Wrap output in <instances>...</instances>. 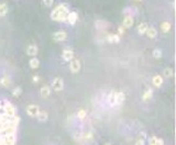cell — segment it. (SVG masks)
I'll list each match as a JSON object with an SVG mask.
<instances>
[{
  "mask_svg": "<svg viewBox=\"0 0 176 145\" xmlns=\"http://www.w3.org/2000/svg\"><path fill=\"white\" fill-rule=\"evenodd\" d=\"M171 28H172V24L169 23V22H167V21H164L163 23L161 24V30H162V32H163V33H167V32L171 30Z\"/></svg>",
  "mask_w": 176,
  "mask_h": 145,
  "instance_id": "603a6c76",
  "label": "cell"
},
{
  "mask_svg": "<svg viewBox=\"0 0 176 145\" xmlns=\"http://www.w3.org/2000/svg\"><path fill=\"white\" fill-rule=\"evenodd\" d=\"M52 37L55 42H63L67 39V33L65 31H57L52 35Z\"/></svg>",
  "mask_w": 176,
  "mask_h": 145,
  "instance_id": "3957f363",
  "label": "cell"
},
{
  "mask_svg": "<svg viewBox=\"0 0 176 145\" xmlns=\"http://www.w3.org/2000/svg\"><path fill=\"white\" fill-rule=\"evenodd\" d=\"M147 28H149V25H147V23H145V22H142V23H140L139 25H138L137 28V31L139 34H145V32H147Z\"/></svg>",
  "mask_w": 176,
  "mask_h": 145,
  "instance_id": "5bb4252c",
  "label": "cell"
},
{
  "mask_svg": "<svg viewBox=\"0 0 176 145\" xmlns=\"http://www.w3.org/2000/svg\"><path fill=\"white\" fill-rule=\"evenodd\" d=\"M38 52H39V48H38V46L36 45H29L27 48V54L30 56H32V57H35V55L38 54Z\"/></svg>",
  "mask_w": 176,
  "mask_h": 145,
  "instance_id": "30bf717a",
  "label": "cell"
},
{
  "mask_svg": "<svg viewBox=\"0 0 176 145\" xmlns=\"http://www.w3.org/2000/svg\"><path fill=\"white\" fill-rule=\"evenodd\" d=\"M2 111H3V113L7 114L8 116H13L17 114L16 107L9 101H5V104L2 106Z\"/></svg>",
  "mask_w": 176,
  "mask_h": 145,
  "instance_id": "7a4b0ae2",
  "label": "cell"
},
{
  "mask_svg": "<svg viewBox=\"0 0 176 145\" xmlns=\"http://www.w3.org/2000/svg\"><path fill=\"white\" fill-rule=\"evenodd\" d=\"M54 3V0H43V5L45 6V7H52Z\"/></svg>",
  "mask_w": 176,
  "mask_h": 145,
  "instance_id": "4dcf8cb0",
  "label": "cell"
},
{
  "mask_svg": "<svg viewBox=\"0 0 176 145\" xmlns=\"http://www.w3.org/2000/svg\"><path fill=\"white\" fill-rule=\"evenodd\" d=\"M52 87H53V89L55 90V91H61V90H63V88H64V81H63L62 78L60 77L55 78V79L53 80V82H52Z\"/></svg>",
  "mask_w": 176,
  "mask_h": 145,
  "instance_id": "8992f818",
  "label": "cell"
},
{
  "mask_svg": "<svg viewBox=\"0 0 176 145\" xmlns=\"http://www.w3.org/2000/svg\"><path fill=\"white\" fill-rule=\"evenodd\" d=\"M29 63H30V67H31L32 69H36V68L40 66V60L36 57H32Z\"/></svg>",
  "mask_w": 176,
  "mask_h": 145,
  "instance_id": "7402d4cb",
  "label": "cell"
},
{
  "mask_svg": "<svg viewBox=\"0 0 176 145\" xmlns=\"http://www.w3.org/2000/svg\"><path fill=\"white\" fill-rule=\"evenodd\" d=\"M40 94H41V97H43V98H47V97L51 94V88L48 87V86H43V87L41 88V90H40Z\"/></svg>",
  "mask_w": 176,
  "mask_h": 145,
  "instance_id": "9a60e30c",
  "label": "cell"
},
{
  "mask_svg": "<svg viewBox=\"0 0 176 145\" xmlns=\"http://www.w3.org/2000/svg\"><path fill=\"white\" fill-rule=\"evenodd\" d=\"M163 81H164V79H163V77L161 75H155L152 79V82L155 87H161L163 85Z\"/></svg>",
  "mask_w": 176,
  "mask_h": 145,
  "instance_id": "7c38bea8",
  "label": "cell"
},
{
  "mask_svg": "<svg viewBox=\"0 0 176 145\" xmlns=\"http://www.w3.org/2000/svg\"><path fill=\"white\" fill-rule=\"evenodd\" d=\"M144 138H145V134L143 133L142 136H141V138L135 142V145H144Z\"/></svg>",
  "mask_w": 176,
  "mask_h": 145,
  "instance_id": "f546056e",
  "label": "cell"
},
{
  "mask_svg": "<svg viewBox=\"0 0 176 145\" xmlns=\"http://www.w3.org/2000/svg\"><path fill=\"white\" fill-rule=\"evenodd\" d=\"M16 1H18V0H16Z\"/></svg>",
  "mask_w": 176,
  "mask_h": 145,
  "instance_id": "d590c367",
  "label": "cell"
},
{
  "mask_svg": "<svg viewBox=\"0 0 176 145\" xmlns=\"http://www.w3.org/2000/svg\"><path fill=\"white\" fill-rule=\"evenodd\" d=\"M77 19H78V15H77V12H75V11L68 12L67 17H66V21L70 24H75L76 21H77Z\"/></svg>",
  "mask_w": 176,
  "mask_h": 145,
  "instance_id": "9c48e42d",
  "label": "cell"
},
{
  "mask_svg": "<svg viewBox=\"0 0 176 145\" xmlns=\"http://www.w3.org/2000/svg\"><path fill=\"white\" fill-rule=\"evenodd\" d=\"M70 69L72 72L76 74L80 70V62L79 59H76V58H73L70 60Z\"/></svg>",
  "mask_w": 176,
  "mask_h": 145,
  "instance_id": "5b68a950",
  "label": "cell"
},
{
  "mask_svg": "<svg viewBox=\"0 0 176 145\" xmlns=\"http://www.w3.org/2000/svg\"><path fill=\"white\" fill-rule=\"evenodd\" d=\"M152 94H153V91L151 89L145 90L144 94H143V96H142V99L144 100V101H147V100H150L151 98H152Z\"/></svg>",
  "mask_w": 176,
  "mask_h": 145,
  "instance_id": "d4e9b609",
  "label": "cell"
},
{
  "mask_svg": "<svg viewBox=\"0 0 176 145\" xmlns=\"http://www.w3.org/2000/svg\"><path fill=\"white\" fill-rule=\"evenodd\" d=\"M152 55L154 58H160L162 56V51L160 50V48H155V50H153Z\"/></svg>",
  "mask_w": 176,
  "mask_h": 145,
  "instance_id": "83f0119b",
  "label": "cell"
},
{
  "mask_svg": "<svg viewBox=\"0 0 176 145\" xmlns=\"http://www.w3.org/2000/svg\"><path fill=\"white\" fill-rule=\"evenodd\" d=\"M124 101V94L122 91L116 92V106H120Z\"/></svg>",
  "mask_w": 176,
  "mask_h": 145,
  "instance_id": "2e32d148",
  "label": "cell"
},
{
  "mask_svg": "<svg viewBox=\"0 0 176 145\" xmlns=\"http://www.w3.org/2000/svg\"><path fill=\"white\" fill-rule=\"evenodd\" d=\"M163 75L166 78H171L174 76V70L172 69V68H165L164 72H163Z\"/></svg>",
  "mask_w": 176,
  "mask_h": 145,
  "instance_id": "484cf974",
  "label": "cell"
},
{
  "mask_svg": "<svg viewBox=\"0 0 176 145\" xmlns=\"http://www.w3.org/2000/svg\"><path fill=\"white\" fill-rule=\"evenodd\" d=\"M8 13V5L6 2L0 3V17H5Z\"/></svg>",
  "mask_w": 176,
  "mask_h": 145,
  "instance_id": "cb8c5ba5",
  "label": "cell"
},
{
  "mask_svg": "<svg viewBox=\"0 0 176 145\" xmlns=\"http://www.w3.org/2000/svg\"><path fill=\"white\" fill-rule=\"evenodd\" d=\"M36 118H38V120H39L40 122H45L48 118V114H47V112H45V111H39Z\"/></svg>",
  "mask_w": 176,
  "mask_h": 145,
  "instance_id": "ffe728a7",
  "label": "cell"
},
{
  "mask_svg": "<svg viewBox=\"0 0 176 145\" xmlns=\"http://www.w3.org/2000/svg\"><path fill=\"white\" fill-rule=\"evenodd\" d=\"M39 80H40V77H39V76H33V77H32V81H33V82H35V84H36V82H39Z\"/></svg>",
  "mask_w": 176,
  "mask_h": 145,
  "instance_id": "1f68e13d",
  "label": "cell"
},
{
  "mask_svg": "<svg viewBox=\"0 0 176 145\" xmlns=\"http://www.w3.org/2000/svg\"><path fill=\"white\" fill-rule=\"evenodd\" d=\"M16 144V134H10L2 138V145H15Z\"/></svg>",
  "mask_w": 176,
  "mask_h": 145,
  "instance_id": "52a82bcc",
  "label": "cell"
},
{
  "mask_svg": "<svg viewBox=\"0 0 176 145\" xmlns=\"http://www.w3.org/2000/svg\"><path fill=\"white\" fill-rule=\"evenodd\" d=\"M22 94V88L21 87H17L12 90V96L13 97H20Z\"/></svg>",
  "mask_w": 176,
  "mask_h": 145,
  "instance_id": "4316f807",
  "label": "cell"
},
{
  "mask_svg": "<svg viewBox=\"0 0 176 145\" xmlns=\"http://www.w3.org/2000/svg\"><path fill=\"white\" fill-rule=\"evenodd\" d=\"M138 1H142V0H138Z\"/></svg>",
  "mask_w": 176,
  "mask_h": 145,
  "instance_id": "e575fe53",
  "label": "cell"
},
{
  "mask_svg": "<svg viewBox=\"0 0 176 145\" xmlns=\"http://www.w3.org/2000/svg\"><path fill=\"white\" fill-rule=\"evenodd\" d=\"M86 116H87L86 110H84V109H80V110H78L77 116H78L79 119H85V118H86Z\"/></svg>",
  "mask_w": 176,
  "mask_h": 145,
  "instance_id": "f1b7e54d",
  "label": "cell"
},
{
  "mask_svg": "<svg viewBox=\"0 0 176 145\" xmlns=\"http://www.w3.org/2000/svg\"><path fill=\"white\" fill-rule=\"evenodd\" d=\"M105 145H111V144H105Z\"/></svg>",
  "mask_w": 176,
  "mask_h": 145,
  "instance_id": "836d02e7",
  "label": "cell"
},
{
  "mask_svg": "<svg viewBox=\"0 0 176 145\" xmlns=\"http://www.w3.org/2000/svg\"><path fill=\"white\" fill-rule=\"evenodd\" d=\"M145 34H147V37H150V39H155V37H156V35H157V31H156V29H155V28L150 27V28H147Z\"/></svg>",
  "mask_w": 176,
  "mask_h": 145,
  "instance_id": "4fadbf2b",
  "label": "cell"
},
{
  "mask_svg": "<svg viewBox=\"0 0 176 145\" xmlns=\"http://www.w3.org/2000/svg\"><path fill=\"white\" fill-rule=\"evenodd\" d=\"M133 18L131 17V15H127V17L124 18V20H123V28H125V29H130L131 27L133 25Z\"/></svg>",
  "mask_w": 176,
  "mask_h": 145,
  "instance_id": "8fae6325",
  "label": "cell"
},
{
  "mask_svg": "<svg viewBox=\"0 0 176 145\" xmlns=\"http://www.w3.org/2000/svg\"><path fill=\"white\" fill-rule=\"evenodd\" d=\"M68 7L65 3H62V5L57 6L53 11L51 12V19L54 21L58 22H64L66 21V17L68 15Z\"/></svg>",
  "mask_w": 176,
  "mask_h": 145,
  "instance_id": "6da1fadb",
  "label": "cell"
},
{
  "mask_svg": "<svg viewBox=\"0 0 176 145\" xmlns=\"http://www.w3.org/2000/svg\"><path fill=\"white\" fill-rule=\"evenodd\" d=\"M40 109H39V106H36V104H29L27 107V113L29 114L30 116L32 118H35L39 113Z\"/></svg>",
  "mask_w": 176,
  "mask_h": 145,
  "instance_id": "277c9868",
  "label": "cell"
},
{
  "mask_svg": "<svg viewBox=\"0 0 176 145\" xmlns=\"http://www.w3.org/2000/svg\"><path fill=\"white\" fill-rule=\"evenodd\" d=\"M62 57L63 59L66 60V62H70V60L74 58V53H73V51L70 48H65L62 53Z\"/></svg>",
  "mask_w": 176,
  "mask_h": 145,
  "instance_id": "ba28073f",
  "label": "cell"
},
{
  "mask_svg": "<svg viewBox=\"0 0 176 145\" xmlns=\"http://www.w3.org/2000/svg\"><path fill=\"white\" fill-rule=\"evenodd\" d=\"M118 31H119V35H121V34L124 33V28H123V27H119Z\"/></svg>",
  "mask_w": 176,
  "mask_h": 145,
  "instance_id": "d6a6232c",
  "label": "cell"
},
{
  "mask_svg": "<svg viewBox=\"0 0 176 145\" xmlns=\"http://www.w3.org/2000/svg\"><path fill=\"white\" fill-rule=\"evenodd\" d=\"M107 40L110 43H119L120 42V35L119 34H109Z\"/></svg>",
  "mask_w": 176,
  "mask_h": 145,
  "instance_id": "e0dca14e",
  "label": "cell"
},
{
  "mask_svg": "<svg viewBox=\"0 0 176 145\" xmlns=\"http://www.w3.org/2000/svg\"><path fill=\"white\" fill-rule=\"evenodd\" d=\"M150 145H164V142L161 138H156V136H152V138L149 140Z\"/></svg>",
  "mask_w": 176,
  "mask_h": 145,
  "instance_id": "ac0fdd59",
  "label": "cell"
},
{
  "mask_svg": "<svg viewBox=\"0 0 176 145\" xmlns=\"http://www.w3.org/2000/svg\"><path fill=\"white\" fill-rule=\"evenodd\" d=\"M0 85H1L2 87L8 88L10 87V85H11V80H10V78L8 77V76H5V77H2L0 79Z\"/></svg>",
  "mask_w": 176,
  "mask_h": 145,
  "instance_id": "d6986e66",
  "label": "cell"
},
{
  "mask_svg": "<svg viewBox=\"0 0 176 145\" xmlns=\"http://www.w3.org/2000/svg\"><path fill=\"white\" fill-rule=\"evenodd\" d=\"M108 102L111 107L116 106V91H111L108 96Z\"/></svg>",
  "mask_w": 176,
  "mask_h": 145,
  "instance_id": "44dd1931",
  "label": "cell"
}]
</instances>
